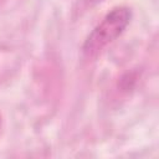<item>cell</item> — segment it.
<instances>
[{
  "instance_id": "1",
  "label": "cell",
  "mask_w": 159,
  "mask_h": 159,
  "mask_svg": "<svg viewBox=\"0 0 159 159\" xmlns=\"http://www.w3.org/2000/svg\"><path fill=\"white\" fill-rule=\"evenodd\" d=\"M132 20V10L128 6L113 7L102 21L89 32L82 46L83 53L88 57L99 53L107 45L118 39Z\"/></svg>"
},
{
  "instance_id": "2",
  "label": "cell",
  "mask_w": 159,
  "mask_h": 159,
  "mask_svg": "<svg viewBox=\"0 0 159 159\" xmlns=\"http://www.w3.org/2000/svg\"><path fill=\"white\" fill-rule=\"evenodd\" d=\"M104 0H78V7L75 9V11H86L93 6H96L97 4L102 2Z\"/></svg>"
},
{
  "instance_id": "3",
  "label": "cell",
  "mask_w": 159,
  "mask_h": 159,
  "mask_svg": "<svg viewBox=\"0 0 159 159\" xmlns=\"http://www.w3.org/2000/svg\"><path fill=\"white\" fill-rule=\"evenodd\" d=\"M0 125H1V120H0Z\"/></svg>"
}]
</instances>
